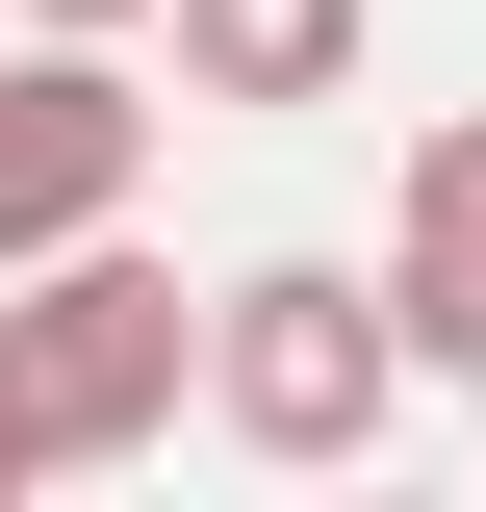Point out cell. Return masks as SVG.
<instances>
[{
    "mask_svg": "<svg viewBox=\"0 0 486 512\" xmlns=\"http://www.w3.org/2000/svg\"><path fill=\"white\" fill-rule=\"evenodd\" d=\"M26 26H154V0H26Z\"/></svg>",
    "mask_w": 486,
    "mask_h": 512,
    "instance_id": "6",
    "label": "cell"
},
{
    "mask_svg": "<svg viewBox=\"0 0 486 512\" xmlns=\"http://www.w3.org/2000/svg\"><path fill=\"white\" fill-rule=\"evenodd\" d=\"M128 180H154V77H128V26H26V52H0V256L128 231Z\"/></svg>",
    "mask_w": 486,
    "mask_h": 512,
    "instance_id": "3",
    "label": "cell"
},
{
    "mask_svg": "<svg viewBox=\"0 0 486 512\" xmlns=\"http://www.w3.org/2000/svg\"><path fill=\"white\" fill-rule=\"evenodd\" d=\"M180 256H128V231H52V256H0V461L26 487H103V461L180 436Z\"/></svg>",
    "mask_w": 486,
    "mask_h": 512,
    "instance_id": "1",
    "label": "cell"
},
{
    "mask_svg": "<svg viewBox=\"0 0 486 512\" xmlns=\"http://www.w3.org/2000/svg\"><path fill=\"white\" fill-rule=\"evenodd\" d=\"M154 52H180V103H359L384 77V0H154Z\"/></svg>",
    "mask_w": 486,
    "mask_h": 512,
    "instance_id": "5",
    "label": "cell"
},
{
    "mask_svg": "<svg viewBox=\"0 0 486 512\" xmlns=\"http://www.w3.org/2000/svg\"><path fill=\"white\" fill-rule=\"evenodd\" d=\"M180 410L231 461H282V487H333V461H384V410H410V333H384L359 256H231L180 333Z\"/></svg>",
    "mask_w": 486,
    "mask_h": 512,
    "instance_id": "2",
    "label": "cell"
},
{
    "mask_svg": "<svg viewBox=\"0 0 486 512\" xmlns=\"http://www.w3.org/2000/svg\"><path fill=\"white\" fill-rule=\"evenodd\" d=\"M384 333H410V384H461L486 410V103H435L410 128V180H384Z\"/></svg>",
    "mask_w": 486,
    "mask_h": 512,
    "instance_id": "4",
    "label": "cell"
}]
</instances>
